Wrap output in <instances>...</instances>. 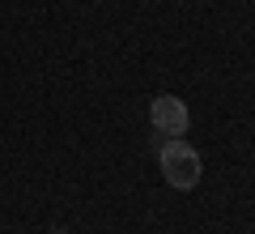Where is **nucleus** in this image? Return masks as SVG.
<instances>
[{
  "instance_id": "f257e3e1",
  "label": "nucleus",
  "mask_w": 255,
  "mask_h": 234,
  "mask_svg": "<svg viewBox=\"0 0 255 234\" xmlns=\"http://www.w3.org/2000/svg\"><path fill=\"white\" fill-rule=\"evenodd\" d=\"M157 166H162V179L179 192H191L200 183V171H204L196 145H187L183 136H170V141L157 145Z\"/></svg>"
},
{
  "instance_id": "f03ea898",
  "label": "nucleus",
  "mask_w": 255,
  "mask_h": 234,
  "mask_svg": "<svg viewBox=\"0 0 255 234\" xmlns=\"http://www.w3.org/2000/svg\"><path fill=\"white\" fill-rule=\"evenodd\" d=\"M149 124H153L157 136H183L191 128V111L179 94H157L149 102Z\"/></svg>"
}]
</instances>
